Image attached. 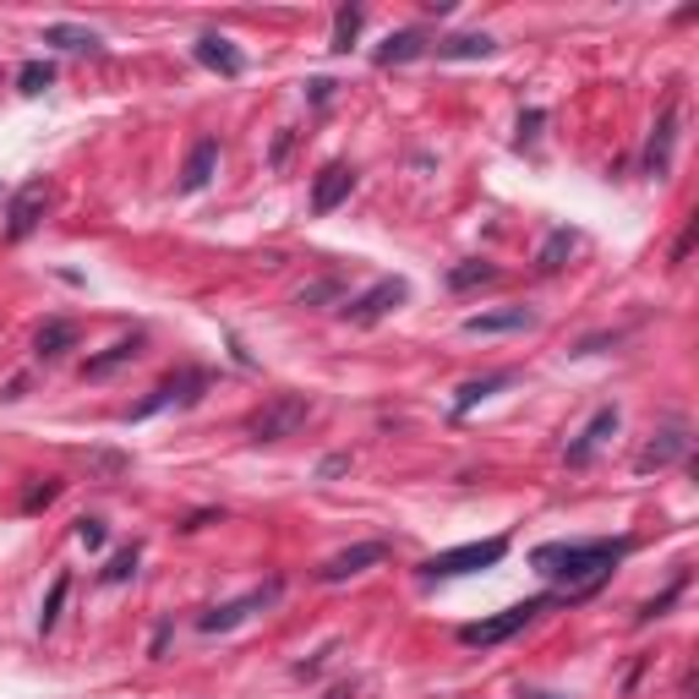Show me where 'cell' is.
<instances>
[{"mask_svg":"<svg viewBox=\"0 0 699 699\" xmlns=\"http://www.w3.org/2000/svg\"><path fill=\"white\" fill-rule=\"evenodd\" d=\"M498 50V39H487V33H459V39H443L438 44V61H487Z\"/></svg>","mask_w":699,"mask_h":699,"instance_id":"cell-20","label":"cell"},{"mask_svg":"<svg viewBox=\"0 0 699 699\" xmlns=\"http://www.w3.org/2000/svg\"><path fill=\"white\" fill-rule=\"evenodd\" d=\"M77 541H82L88 552H99V547L110 541V530H104V519H77Z\"/></svg>","mask_w":699,"mask_h":699,"instance_id":"cell-31","label":"cell"},{"mask_svg":"<svg viewBox=\"0 0 699 699\" xmlns=\"http://www.w3.org/2000/svg\"><path fill=\"white\" fill-rule=\"evenodd\" d=\"M350 191H356V170L350 164H322L318 181H312V213H333Z\"/></svg>","mask_w":699,"mask_h":699,"instance_id":"cell-14","label":"cell"},{"mask_svg":"<svg viewBox=\"0 0 699 699\" xmlns=\"http://www.w3.org/2000/svg\"><path fill=\"white\" fill-rule=\"evenodd\" d=\"M410 301V284L393 273V279H378L372 290H361L356 301H344V322H356V328H372V322H382L388 312H399Z\"/></svg>","mask_w":699,"mask_h":699,"instance_id":"cell-6","label":"cell"},{"mask_svg":"<svg viewBox=\"0 0 699 699\" xmlns=\"http://www.w3.org/2000/svg\"><path fill=\"white\" fill-rule=\"evenodd\" d=\"M519 328H536L530 307H503V312H476L465 318V333H519Z\"/></svg>","mask_w":699,"mask_h":699,"instance_id":"cell-16","label":"cell"},{"mask_svg":"<svg viewBox=\"0 0 699 699\" xmlns=\"http://www.w3.org/2000/svg\"><path fill=\"white\" fill-rule=\"evenodd\" d=\"M273 601H279V579H273V585H257V590L236 596V601H224V607H213V612H202L197 629H202V635H230V629H241L252 612L273 607Z\"/></svg>","mask_w":699,"mask_h":699,"instance_id":"cell-8","label":"cell"},{"mask_svg":"<svg viewBox=\"0 0 699 699\" xmlns=\"http://www.w3.org/2000/svg\"><path fill=\"white\" fill-rule=\"evenodd\" d=\"M61 498V481L56 476H44V481H33L28 492H22V513H39V509H50Z\"/></svg>","mask_w":699,"mask_h":699,"instance_id":"cell-28","label":"cell"},{"mask_svg":"<svg viewBox=\"0 0 699 699\" xmlns=\"http://www.w3.org/2000/svg\"><path fill=\"white\" fill-rule=\"evenodd\" d=\"M509 558V536H487V541H465V547H448L438 558L421 563V579H459V573H481L492 563Z\"/></svg>","mask_w":699,"mask_h":699,"instance_id":"cell-3","label":"cell"},{"mask_svg":"<svg viewBox=\"0 0 699 699\" xmlns=\"http://www.w3.org/2000/svg\"><path fill=\"white\" fill-rule=\"evenodd\" d=\"M66 590H71V579H66V573H56V585H50V596H44V612H39V635H50V629L61 623Z\"/></svg>","mask_w":699,"mask_h":699,"instance_id":"cell-27","label":"cell"},{"mask_svg":"<svg viewBox=\"0 0 699 699\" xmlns=\"http://www.w3.org/2000/svg\"><path fill=\"white\" fill-rule=\"evenodd\" d=\"M695 236H699V224L689 219V224H683V236H678V247H672V257H667L672 268H683V257H689V247H695Z\"/></svg>","mask_w":699,"mask_h":699,"instance_id":"cell-33","label":"cell"},{"mask_svg":"<svg viewBox=\"0 0 699 699\" xmlns=\"http://www.w3.org/2000/svg\"><path fill=\"white\" fill-rule=\"evenodd\" d=\"M50 82H56V66L50 61H22V71H17V88H22L28 99H39Z\"/></svg>","mask_w":699,"mask_h":699,"instance_id":"cell-26","label":"cell"},{"mask_svg":"<svg viewBox=\"0 0 699 699\" xmlns=\"http://www.w3.org/2000/svg\"><path fill=\"white\" fill-rule=\"evenodd\" d=\"M44 44H61V50H99V33H93V28H77V22H56V28H44Z\"/></svg>","mask_w":699,"mask_h":699,"instance_id":"cell-24","label":"cell"},{"mask_svg":"<svg viewBox=\"0 0 699 699\" xmlns=\"http://www.w3.org/2000/svg\"><path fill=\"white\" fill-rule=\"evenodd\" d=\"M573 247H579V230H569V224L552 230V236L541 241V252H536V268H541V273H558V268L573 257Z\"/></svg>","mask_w":699,"mask_h":699,"instance_id":"cell-21","label":"cell"},{"mask_svg":"<svg viewBox=\"0 0 699 699\" xmlns=\"http://www.w3.org/2000/svg\"><path fill=\"white\" fill-rule=\"evenodd\" d=\"M689 421L683 416H667L656 432H650V443L639 448V459H635V470L639 476H650V470H667V465H678V459H689Z\"/></svg>","mask_w":699,"mask_h":699,"instance_id":"cell-5","label":"cell"},{"mask_svg":"<svg viewBox=\"0 0 699 699\" xmlns=\"http://www.w3.org/2000/svg\"><path fill=\"white\" fill-rule=\"evenodd\" d=\"M629 558V541L618 536V541H547V547H536L530 552V563L547 573V579H558V596L563 601H579V596H590L612 563H623Z\"/></svg>","mask_w":699,"mask_h":699,"instance_id":"cell-1","label":"cell"},{"mask_svg":"<svg viewBox=\"0 0 699 699\" xmlns=\"http://www.w3.org/2000/svg\"><path fill=\"white\" fill-rule=\"evenodd\" d=\"M382 558H388V547H382V541H356V547L333 552V558L318 569V579H322V585H339V579H356V573H367L372 563H382Z\"/></svg>","mask_w":699,"mask_h":699,"instance_id":"cell-12","label":"cell"},{"mask_svg":"<svg viewBox=\"0 0 699 699\" xmlns=\"http://www.w3.org/2000/svg\"><path fill=\"white\" fill-rule=\"evenodd\" d=\"M547 607H563V596L558 590H547V596H530V601H519V607H509V612H498V618H481V623H465L459 629V645H503V639H513L519 629H530Z\"/></svg>","mask_w":699,"mask_h":699,"instance_id":"cell-2","label":"cell"},{"mask_svg":"<svg viewBox=\"0 0 699 699\" xmlns=\"http://www.w3.org/2000/svg\"><path fill=\"white\" fill-rule=\"evenodd\" d=\"M142 356V333H131V339H116L104 356H93L88 367H82V378H110L116 367H127V361H137Z\"/></svg>","mask_w":699,"mask_h":699,"instance_id":"cell-17","label":"cell"},{"mask_svg":"<svg viewBox=\"0 0 699 699\" xmlns=\"http://www.w3.org/2000/svg\"><path fill=\"white\" fill-rule=\"evenodd\" d=\"M191 56H197V66H208V71H219V77H241V71H247V56H241L224 33H202V39L191 44Z\"/></svg>","mask_w":699,"mask_h":699,"instance_id":"cell-13","label":"cell"},{"mask_svg":"<svg viewBox=\"0 0 699 699\" xmlns=\"http://www.w3.org/2000/svg\"><path fill=\"white\" fill-rule=\"evenodd\" d=\"M202 388H208V372L187 367V372H176L170 382H159V388H153L137 410H131V421H148V416H159V410H170V405H176V410H187V405L202 399Z\"/></svg>","mask_w":699,"mask_h":699,"instance_id":"cell-9","label":"cell"},{"mask_svg":"<svg viewBox=\"0 0 699 699\" xmlns=\"http://www.w3.org/2000/svg\"><path fill=\"white\" fill-rule=\"evenodd\" d=\"M509 382H513L509 367H503V372H487V378H476V382H465V388H459V399H453V416H470L481 399H492V393H498V388H509Z\"/></svg>","mask_w":699,"mask_h":699,"instance_id":"cell-19","label":"cell"},{"mask_svg":"<svg viewBox=\"0 0 699 699\" xmlns=\"http://www.w3.org/2000/svg\"><path fill=\"white\" fill-rule=\"evenodd\" d=\"M416 56H427V33H421V28H405V33H393L378 50V66H405V61H416Z\"/></svg>","mask_w":699,"mask_h":699,"instance_id":"cell-22","label":"cell"},{"mask_svg":"<svg viewBox=\"0 0 699 699\" xmlns=\"http://www.w3.org/2000/svg\"><path fill=\"white\" fill-rule=\"evenodd\" d=\"M307 416H312V399H307V393H273L252 421H247V432H252L257 443H284V438H296V432L307 427Z\"/></svg>","mask_w":699,"mask_h":699,"instance_id":"cell-4","label":"cell"},{"mask_svg":"<svg viewBox=\"0 0 699 699\" xmlns=\"http://www.w3.org/2000/svg\"><path fill=\"white\" fill-rule=\"evenodd\" d=\"M492 279H498V268H492V262H481V257H470V262L448 268V290H453V296H465V290H476V284H492Z\"/></svg>","mask_w":699,"mask_h":699,"instance_id":"cell-23","label":"cell"},{"mask_svg":"<svg viewBox=\"0 0 699 699\" xmlns=\"http://www.w3.org/2000/svg\"><path fill=\"white\" fill-rule=\"evenodd\" d=\"M683 585H689V579H672V585H667V590H661L656 601H645V607H639V623H650V618H661V612H667V607H672V601L683 596Z\"/></svg>","mask_w":699,"mask_h":699,"instance_id":"cell-30","label":"cell"},{"mask_svg":"<svg viewBox=\"0 0 699 699\" xmlns=\"http://www.w3.org/2000/svg\"><path fill=\"white\" fill-rule=\"evenodd\" d=\"M50 202H56L50 181H28V187L11 191V208H6V241H28V236L39 230V219L50 213Z\"/></svg>","mask_w":699,"mask_h":699,"instance_id":"cell-7","label":"cell"},{"mask_svg":"<svg viewBox=\"0 0 699 699\" xmlns=\"http://www.w3.org/2000/svg\"><path fill=\"white\" fill-rule=\"evenodd\" d=\"M137 558H142V552H137V541H131V547H121V552L104 563V573H99V579H104V585H121V579H131V573H137Z\"/></svg>","mask_w":699,"mask_h":699,"instance_id":"cell-29","label":"cell"},{"mask_svg":"<svg viewBox=\"0 0 699 699\" xmlns=\"http://www.w3.org/2000/svg\"><path fill=\"white\" fill-rule=\"evenodd\" d=\"M672 148H678V99L656 116V127H650V142H645V159H639V170L650 176V181H661L667 170H672Z\"/></svg>","mask_w":699,"mask_h":699,"instance_id":"cell-10","label":"cell"},{"mask_svg":"<svg viewBox=\"0 0 699 699\" xmlns=\"http://www.w3.org/2000/svg\"><path fill=\"white\" fill-rule=\"evenodd\" d=\"M322 699H356V683H333V689H328Z\"/></svg>","mask_w":699,"mask_h":699,"instance_id":"cell-36","label":"cell"},{"mask_svg":"<svg viewBox=\"0 0 699 699\" xmlns=\"http://www.w3.org/2000/svg\"><path fill=\"white\" fill-rule=\"evenodd\" d=\"M541 121H547V110H525V116H519V148H530V142H536Z\"/></svg>","mask_w":699,"mask_h":699,"instance_id":"cell-32","label":"cell"},{"mask_svg":"<svg viewBox=\"0 0 699 699\" xmlns=\"http://www.w3.org/2000/svg\"><path fill=\"white\" fill-rule=\"evenodd\" d=\"M328 296H339V279H322V284H312V290H301V307H318V301H328Z\"/></svg>","mask_w":699,"mask_h":699,"instance_id":"cell-34","label":"cell"},{"mask_svg":"<svg viewBox=\"0 0 699 699\" xmlns=\"http://www.w3.org/2000/svg\"><path fill=\"white\" fill-rule=\"evenodd\" d=\"M361 22H367V17H361V6H339V11H333V50H339V56L356 44Z\"/></svg>","mask_w":699,"mask_h":699,"instance_id":"cell-25","label":"cell"},{"mask_svg":"<svg viewBox=\"0 0 699 699\" xmlns=\"http://www.w3.org/2000/svg\"><path fill=\"white\" fill-rule=\"evenodd\" d=\"M219 170V137H197L187 153V170H181V191H202Z\"/></svg>","mask_w":699,"mask_h":699,"instance_id":"cell-15","label":"cell"},{"mask_svg":"<svg viewBox=\"0 0 699 699\" xmlns=\"http://www.w3.org/2000/svg\"><path fill=\"white\" fill-rule=\"evenodd\" d=\"M618 427H623V410H618V405H601V410H596V416L585 421V432H579V438L563 448V459H569L573 470H579V465H590V459L601 453V443H607V438H612Z\"/></svg>","mask_w":699,"mask_h":699,"instance_id":"cell-11","label":"cell"},{"mask_svg":"<svg viewBox=\"0 0 699 699\" xmlns=\"http://www.w3.org/2000/svg\"><path fill=\"white\" fill-rule=\"evenodd\" d=\"M33 350H39V361H56V356H66V350H77V322L50 318V322H44V328H39V339H33Z\"/></svg>","mask_w":699,"mask_h":699,"instance_id":"cell-18","label":"cell"},{"mask_svg":"<svg viewBox=\"0 0 699 699\" xmlns=\"http://www.w3.org/2000/svg\"><path fill=\"white\" fill-rule=\"evenodd\" d=\"M344 470H350V453H328V459L318 465L322 481H328V476H344Z\"/></svg>","mask_w":699,"mask_h":699,"instance_id":"cell-35","label":"cell"}]
</instances>
